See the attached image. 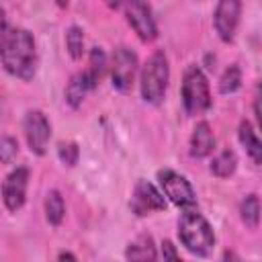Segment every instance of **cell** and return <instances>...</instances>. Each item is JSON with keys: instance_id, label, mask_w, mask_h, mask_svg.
<instances>
[{"instance_id": "7402d4cb", "label": "cell", "mask_w": 262, "mask_h": 262, "mask_svg": "<svg viewBox=\"0 0 262 262\" xmlns=\"http://www.w3.org/2000/svg\"><path fill=\"white\" fill-rule=\"evenodd\" d=\"M57 156H59V160H61L66 166H76L78 156H80L78 143H74V141H59V145H57Z\"/></svg>"}, {"instance_id": "5bb4252c", "label": "cell", "mask_w": 262, "mask_h": 262, "mask_svg": "<svg viewBox=\"0 0 262 262\" xmlns=\"http://www.w3.org/2000/svg\"><path fill=\"white\" fill-rule=\"evenodd\" d=\"M92 88H94V84L90 82V78L86 76V72L76 74V76L70 80L68 88H66V100H68V104H70L72 108H78V106L82 104V100L86 98V94H88Z\"/></svg>"}, {"instance_id": "4fadbf2b", "label": "cell", "mask_w": 262, "mask_h": 262, "mask_svg": "<svg viewBox=\"0 0 262 262\" xmlns=\"http://www.w3.org/2000/svg\"><path fill=\"white\" fill-rule=\"evenodd\" d=\"M125 256H127V262H158L154 237H151L149 233L137 235V237L127 246Z\"/></svg>"}, {"instance_id": "8fae6325", "label": "cell", "mask_w": 262, "mask_h": 262, "mask_svg": "<svg viewBox=\"0 0 262 262\" xmlns=\"http://www.w3.org/2000/svg\"><path fill=\"white\" fill-rule=\"evenodd\" d=\"M129 205H131V211L135 215H145L149 211H164L166 209V199L151 182L137 180Z\"/></svg>"}, {"instance_id": "9c48e42d", "label": "cell", "mask_w": 262, "mask_h": 262, "mask_svg": "<svg viewBox=\"0 0 262 262\" xmlns=\"http://www.w3.org/2000/svg\"><path fill=\"white\" fill-rule=\"evenodd\" d=\"M125 14H127L129 25L133 27V31L137 33V37L141 41L149 43L158 37V27H156V20L151 16L149 4L139 2V0L129 2V4H125Z\"/></svg>"}, {"instance_id": "5b68a950", "label": "cell", "mask_w": 262, "mask_h": 262, "mask_svg": "<svg viewBox=\"0 0 262 262\" xmlns=\"http://www.w3.org/2000/svg\"><path fill=\"white\" fill-rule=\"evenodd\" d=\"M158 180H160V186H162L164 194L176 207H180L184 211L186 209H196V192L182 174L166 168V170L158 172Z\"/></svg>"}, {"instance_id": "484cf974", "label": "cell", "mask_w": 262, "mask_h": 262, "mask_svg": "<svg viewBox=\"0 0 262 262\" xmlns=\"http://www.w3.org/2000/svg\"><path fill=\"white\" fill-rule=\"evenodd\" d=\"M223 262H242V258H239L235 252L225 250V252H223Z\"/></svg>"}, {"instance_id": "277c9868", "label": "cell", "mask_w": 262, "mask_h": 262, "mask_svg": "<svg viewBox=\"0 0 262 262\" xmlns=\"http://www.w3.org/2000/svg\"><path fill=\"white\" fill-rule=\"evenodd\" d=\"M182 104L188 115H201L211 106L209 82L199 66H188L182 78Z\"/></svg>"}, {"instance_id": "603a6c76", "label": "cell", "mask_w": 262, "mask_h": 262, "mask_svg": "<svg viewBox=\"0 0 262 262\" xmlns=\"http://www.w3.org/2000/svg\"><path fill=\"white\" fill-rule=\"evenodd\" d=\"M18 154V143L10 135L0 137V164H10Z\"/></svg>"}, {"instance_id": "9a60e30c", "label": "cell", "mask_w": 262, "mask_h": 262, "mask_svg": "<svg viewBox=\"0 0 262 262\" xmlns=\"http://www.w3.org/2000/svg\"><path fill=\"white\" fill-rule=\"evenodd\" d=\"M237 137H239V143L246 147L248 156L252 158L254 164H260L262 162V143L252 127L250 121H242L239 123V129H237Z\"/></svg>"}, {"instance_id": "3957f363", "label": "cell", "mask_w": 262, "mask_h": 262, "mask_svg": "<svg viewBox=\"0 0 262 262\" xmlns=\"http://www.w3.org/2000/svg\"><path fill=\"white\" fill-rule=\"evenodd\" d=\"M168 80H170L168 57L164 51H154L141 70V78H139L141 98L149 104H160L166 96Z\"/></svg>"}, {"instance_id": "2e32d148", "label": "cell", "mask_w": 262, "mask_h": 262, "mask_svg": "<svg viewBox=\"0 0 262 262\" xmlns=\"http://www.w3.org/2000/svg\"><path fill=\"white\" fill-rule=\"evenodd\" d=\"M235 168H237V156H235V151L229 149V147L221 149V151L213 158V162H211V172H213L217 178H229V176L235 172Z\"/></svg>"}, {"instance_id": "8992f818", "label": "cell", "mask_w": 262, "mask_h": 262, "mask_svg": "<svg viewBox=\"0 0 262 262\" xmlns=\"http://www.w3.org/2000/svg\"><path fill=\"white\" fill-rule=\"evenodd\" d=\"M137 72V55L133 49L121 45L113 51V59H111V80L113 86L119 92H129L133 78Z\"/></svg>"}, {"instance_id": "7a4b0ae2", "label": "cell", "mask_w": 262, "mask_h": 262, "mask_svg": "<svg viewBox=\"0 0 262 262\" xmlns=\"http://www.w3.org/2000/svg\"><path fill=\"white\" fill-rule=\"evenodd\" d=\"M178 237L182 246L196 256H209L215 246L213 227L196 209H186L182 213L178 221Z\"/></svg>"}, {"instance_id": "e0dca14e", "label": "cell", "mask_w": 262, "mask_h": 262, "mask_svg": "<svg viewBox=\"0 0 262 262\" xmlns=\"http://www.w3.org/2000/svg\"><path fill=\"white\" fill-rule=\"evenodd\" d=\"M45 215H47V221L51 225H59L63 221V215H66V205H63V199L59 194V190H49L47 196H45Z\"/></svg>"}, {"instance_id": "d6986e66", "label": "cell", "mask_w": 262, "mask_h": 262, "mask_svg": "<svg viewBox=\"0 0 262 262\" xmlns=\"http://www.w3.org/2000/svg\"><path fill=\"white\" fill-rule=\"evenodd\" d=\"M239 215L250 229H256L260 223V199L256 194H248L239 205Z\"/></svg>"}, {"instance_id": "ac0fdd59", "label": "cell", "mask_w": 262, "mask_h": 262, "mask_svg": "<svg viewBox=\"0 0 262 262\" xmlns=\"http://www.w3.org/2000/svg\"><path fill=\"white\" fill-rule=\"evenodd\" d=\"M106 68H108V61H106L104 51H102L100 47H92V51H90V66H88V70H84V72H86V76L90 78V82L94 84V88H96L98 82L102 80Z\"/></svg>"}, {"instance_id": "30bf717a", "label": "cell", "mask_w": 262, "mask_h": 262, "mask_svg": "<svg viewBox=\"0 0 262 262\" xmlns=\"http://www.w3.org/2000/svg\"><path fill=\"white\" fill-rule=\"evenodd\" d=\"M27 184H29V168H25V166L14 168L6 176L4 184H2V201H4L8 211L14 213V211H18L25 205Z\"/></svg>"}, {"instance_id": "ba28073f", "label": "cell", "mask_w": 262, "mask_h": 262, "mask_svg": "<svg viewBox=\"0 0 262 262\" xmlns=\"http://www.w3.org/2000/svg\"><path fill=\"white\" fill-rule=\"evenodd\" d=\"M239 12H242V2L239 0H221L215 6L213 14V25L223 43H231L235 37V29L239 23Z\"/></svg>"}, {"instance_id": "ffe728a7", "label": "cell", "mask_w": 262, "mask_h": 262, "mask_svg": "<svg viewBox=\"0 0 262 262\" xmlns=\"http://www.w3.org/2000/svg\"><path fill=\"white\" fill-rule=\"evenodd\" d=\"M66 47L72 59H80L84 55V31L76 25H72L66 33Z\"/></svg>"}, {"instance_id": "6da1fadb", "label": "cell", "mask_w": 262, "mask_h": 262, "mask_svg": "<svg viewBox=\"0 0 262 262\" xmlns=\"http://www.w3.org/2000/svg\"><path fill=\"white\" fill-rule=\"evenodd\" d=\"M0 59L8 74L20 80H31L37 70V49L33 35L27 29L6 31L0 43Z\"/></svg>"}, {"instance_id": "cb8c5ba5", "label": "cell", "mask_w": 262, "mask_h": 262, "mask_svg": "<svg viewBox=\"0 0 262 262\" xmlns=\"http://www.w3.org/2000/svg\"><path fill=\"white\" fill-rule=\"evenodd\" d=\"M162 256H164V262H184L180 256H178V252H176V248L172 246V242H164L162 244Z\"/></svg>"}, {"instance_id": "d4e9b609", "label": "cell", "mask_w": 262, "mask_h": 262, "mask_svg": "<svg viewBox=\"0 0 262 262\" xmlns=\"http://www.w3.org/2000/svg\"><path fill=\"white\" fill-rule=\"evenodd\" d=\"M6 16H4V8L0 6V43H2V39H4V35H6Z\"/></svg>"}, {"instance_id": "44dd1931", "label": "cell", "mask_w": 262, "mask_h": 262, "mask_svg": "<svg viewBox=\"0 0 262 262\" xmlns=\"http://www.w3.org/2000/svg\"><path fill=\"white\" fill-rule=\"evenodd\" d=\"M239 86H242V72H239V68H237L235 63H231V66L223 72V76H221V80H219V92H221V94H231V92H235Z\"/></svg>"}, {"instance_id": "52a82bcc", "label": "cell", "mask_w": 262, "mask_h": 262, "mask_svg": "<svg viewBox=\"0 0 262 262\" xmlns=\"http://www.w3.org/2000/svg\"><path fill=\"white\" fill-rule=\"evenodd\" d=\"M23 129H25V137H27L31 151L37 156H43L47 149L49 137H51V125H49L47 117L41 111H29L25 115Z\"/></svg>"}, {"instance_id": "4316f807", "label": "cell", "mask_w": 262, "mask_h": 262, "mask_svg": "<svg viewBox=\"0 0 262 262\" xmlns=\"http://www.w3.org/2000/svg\"><path fill=\"white\" fill-rule=\"evenodd\" d=\"M57 262H78V260H76V256L72 252H61L59 258H57Z\"/></svg>"}, {"instance_id": "7c38bea8", "label": "cell", "mask_w": 262, "mask_h": 262, "mask_svg": "<svg viewBox=\"0 0 262 262\" xmlns=\"http://www.w3.org/2000/svg\"><path fill=\"white\" fill-rule=\"evenodd\" d=\"M215 147V135L207 121L196 123L190 135V156L192 158H207Z\"/></svg>"}]
</instances>
